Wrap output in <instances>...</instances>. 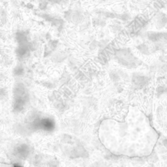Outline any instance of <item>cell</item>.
<instances>
[]
</instances>
